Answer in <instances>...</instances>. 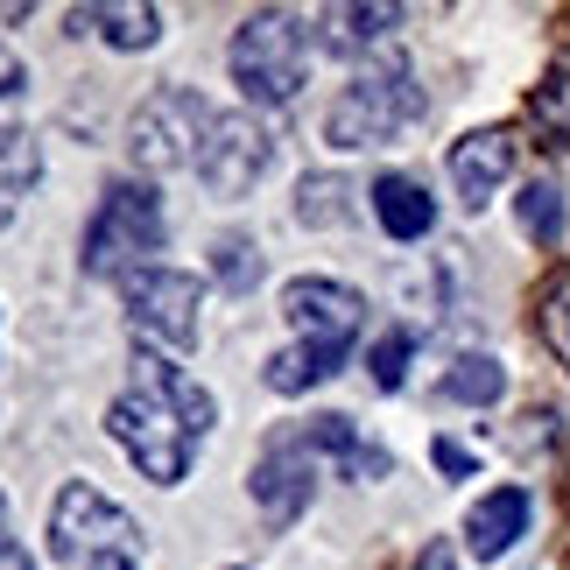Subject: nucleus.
Masks as SVG:
<instances>
[{
  "instance_id": "nucleus-1",
  "label": "nucleus",
  "mask_w": 570,
  "mask_h": 570,
  "mask_svg": "<svg viewBox=\"0 0 570 570\" xmlns=\"http://www.w3.org/2000/svg\"><path fill=\"white\" fill-rule=\"evenodd\" d=\"M423 120V85H415L409 57H366L353 85L324 114V141L332 148H387L394 135Z\"/></svg>"
},
{
  "instance_id": "nucleus-14",
  "label": "nucleus",
  "mask_w": 570,
  "mask_h": 570,
  "mask_svg": "<svg viewBox=\"0 0 570 570\" xmlns=\"http://www.w3.org/2000/svg\"><path fill=\"white\" fill-rule=\"evenodd\" d=\"M63 21H71V36H99L106 50H156L163 42V8H127V0H92Z\"/></svg>"
},
{
  "instance_id": "nucleus-17",
  "label": "nucleus",
  "mask_w": 570,
  "mask_h": 570,
  "mask_svg": "<svg viewBox=\"0 0 570 570\" xmlns=\"http://www.w3.org/2000/svg\"><path fill=\"white\" fill-rule=\"evenodd\" d=\"M42 184V148L29 127H0V226H14L21 197Z\"/></svg>"
},
{
  "instance_id": "nucleus-10",
  "label": "nucleus",
  "mask_w": 570,
  "mask_h": 570,
  "mask_svg": "<svg viewBox=\"0 0 570 570\" xmlns=\"http://www.w3.org/2000/svg\"><path fill=\"white\" fill-rule=\"evenodd\" d=\"M275 163V141L254 114H218L205 135V156H197V177H205L212 197H247Z\"/></svg>"
},
{
  "instance_id": "nucleus-16",
  "label": "nucleus",
  "mask_w": 570,
  "mask_h": 570,
  "mask_svg": "<svg viewBox=\"0 0 570 570\" xmlns=\"http://www.w3.org/2000/svg\"><path fill=\"white\" fill-rule=\"evenodd\" d=\"M366 205H374V218H381V233L387 239H423L430 226H436V205H430V190L415 184V177H374V190H366Z\"/></svg>"
},
{
  "instance_id": "nucleus-21",
  "label": "nucleus",
  "mask_w": 570,
  "mask_h": 570,
  "mask_svg": "<svg viewBox=\"0 0 570 570\" xmlns=\"http://www.w3.org/2000/svg\"><path fill=\"white\" fill-rule=\"evenodd\" d=\"M514 218H521V233H529L535 247H557L563 239V190L550 177H529L521 197H514Z\"/></svg>"
},
{
  "instance_id": "nucleus-29",
  "label": "nucleus",
  "mask_w": 570,
  "mask_h": 570,
  "mask_svg": "<svg viewBox=\"0 0 570 570\" xmlns=\"http://www.w3.org/2000/svg\"><path fill=\"white\" fill-rule=\"evenodd\" d=\"M415 570H458V550H451V542H423V557H415Z\"/></svg>"
},
{
  "instance_id": "nucleus-3",
  "label": "nucleus",
  "mask_w": 570,
  "mask_h": 570,
  "mask_svg": "<svg viewBox=\"0 0 570 570\" xmlns=\"http://www.w3.org/2000/svg\"><path fill=\"white\" fill-rule=\"evenodd\" d=\"M106 436H114V444L141 465V479H156V487H184L190 451H197V430H190V415L169 402L156 381L135 374V387L106 409Z\"/></svg>"
},
{
  "instance_id": "nucleus-2",
  "label": "nucleus",
  "mask_w": 570,
  "mask_h": 570,
  "mask_svg": "<svg viewBox=\"0 0 570 570\" xmlns=\"http://www.w3.org/2000/svg\"><path fill=\"white\" fill-rule=\"evenodd\" d=\"M226 63L254 106H289L303 92V78H311V36H303V21L289 8H254L233 29Z\"/></svg>"
},
{
  "instance_id": "nucleus-32",
  "label": "nucleus",
  "mask_w": 570,
  "mask_h": 570,
  "mask_svg": "<svg viewBox=\"0 0 570 570\" xmlns=\"http://www.w3.org/2000/svg\"><path fill=\"white\" fill-rule=\"evenodd\" d=\"M85 570H141V563H85Z\"/></svg>"
},
{
  "instance_id": "nucleus-5",
  "label": "nucleus",
  "mask_w": 570,
  "mask_h": 570,
  "mask_svg": "<svg viewBox=\"0 0 570 570\" xmlns=\"http://www.w3.org/2000/svg\"><path fill=\"white\" fill-rule=\"evenodd\" d=\"M50 550L71 570H85V563H135L141 529H135V514H120L99 487L71 479V487L57 493V508H50Z\"/></svg>"
},
{
  "instance_id": "nucleus-26",
  "label": "nucleus",
  "mask_w": 570,
  "mask_h": 570,
  "mask_svg": "<svg viewBox=\"0 0 570 570\" xmlns=\"http://www.w3.org/2000/svg\"><path fill=\"white\" fill-rule=\"evenodd\" d=\"M212 268H218V282H226V289H254V282H261V247H254V239H239V233H226V239H218V261H212Z\"/></svg>"
},
{
  "instance_id": "nucleus-30",
  "label": "nucleus",
  "mask_w": 570,
  "mask_h": 570,
  "mask_svg": "<svg viewBox=\"0 0 570 570\" xmlns=\"http://www.w3.org/2000/svg\"><path fill=\"white\" fill-rule=\"evenodd\" d=\"M0 570H36V563L21 557V550H8V557H0Z\"/></svg>"
},
{
  "instance_id": "nucleus-19",
  "label": "nucleus",
  "mask_w": 570,
  "mask_h": 570,
  "mask_svg": "<svg viewBox=\"0 0 570 570\" xmlns=\"http://www.w3.org/2000/svg\"><path fill=\"white\" fill-rule=\"evenodd\" d=\"M135 374H141V381H156V387L169 394V402H177V409L190 415V430H197V436L212 430V415H218V402H212V394H205V387H197V381L184 374L177 360H163V353H141V360H135Z\"/></svg>"
},
{
  "instance_id": "nucleus-28",
  "label": "nucleus",
  "mask_w": 570,
  "mask_h": 570,
  "mask_svg": "<svg viewBox=\"0 0 570 570\" xmlns=\"http://www.w3.org/2000/svg\"><path fill=\"white\" fill-rule=\"evenodd\" d=\"M21 85H29V71H21V57L0 42V106H14L21 99Z\"/></svg>"
},
{
  "instance_id": "nucleus-25",
  "label": "nucleus",
  "mask_w": 570,
  "mask_h": 570,
  "mask_svg": "<svg viewBox=\"0 0 570 570\" xmlns=\"http://www.w3.org/2000/svg\"><path fill=\"white\" fill-rule=\"evenodd\" d=\"M338 197H345L338 177H303V190H296V218H303V226H338V218H345Z\"/></svg>"
},
{
  "instance_id": "nucleus-8",
  "label": "nucleus",
  "mask_w": 570,
  "mask_h": 570,
  "mask_svg": "<svg viewBox=\"0 0 570 570\" xmlns=\"http://www.w3.org/2000/svg\"><path fill=\"white\" fill-rule=\"evenodd\" d=\"M282 317H289L296 345H324V353L353 360V345L366 332V296L332 282V275H296L289 289H282Z\"/></svg>"
},
{
  "instance_id": "nucleus-27",
  "label": "nucleus",
  "mask_w": 570,
  "mask_h": 570,
  "mask_svg": "<svg viewBox=\"0 0 570 570\" xmlns=\"http://www.w3.org/2000/svg\"><path fill=\"white\" fill-rule=\"evenodd\" d=\"M430 458H436V472H451V479H472V472H479V458H472L465 444H451V436H436Z\"/></svg>"
},
{
  "instance_id": "nucleus-23",
  "label": "nucleus",
  "mask_w": 570,
  "mask_h": 570,
  "mask_svg": "<svg viewBox=\"0 0 570 570\" xmlns=\"http://www.w3.org/2000/svg\"><path fill=\"white\" fill-rule=\"evenodd\" d=\"M542 338H550V353L570 366V268H557L550 289H542Z\"/></svg>"
},
{
  "instance_id": "nucleus-22",
  "label": "nucleus",
  "mask_w": 570,
  "mask_h": 570,
  "mask_svg": "<svg viewBox=\"0 0 570 570\" xmlns=\"http://www.w3.org/2000/svg\"><path fill=\"white\" fill-rule=\"evenodd\" d=\"M529 114H535L542 135H550L563 156H570V71H557V78L535 85V92H529Z\"/></svg>"
},
{
  "instance_id": "nucleus-11",
  "label": "nucleus",
  "mask_w": 570,
  "mask_h": 570,
  "mask_svg": "<svg viewBox=\"0 0 570 570\" xmlns=\"http://www.w3.org/2000/svg\"><path fill=\"white\" fill-rule=\"evenodd\" d=\"M508 177H514V135L508 127H472V135L451 141V184L465 197V212H487Z\"/></svg>"
},
{
  "instance_id": "nucleus-20",
  "label": "nucleus",
  "mask_w": 570,
  "mask_h": 570,
  "mask_svg": "<svg viewBox=\"0 0 570 570\" xmlns=\"http://www.w3.org/2000/svg\"><path fill=\"white\" fill-rule=\"evenodd\" d=\"M338 366H345V353H324V345H289V353L268 360V374H261V381H268L275 394H311V387L332 381Z\"/></svg>"
},
{
  "instance_id": "nucleus-18",
  "label": "nucleus",
  "mask_w": 570,
  "mask_h": 570,
  "mask_svg": "<svg viewBox=\"0 0 570 570\" xmlns=\"http://www.w3.org/2000/svg\"><path fill=\"white\" fill-rule=\"evenodd\" d=\"M508 394V366L493 353H458L451 374H444V402H465V409H493Z\"/></svg>"
},
{
  "instance_id": "nucleus-24",
  "label": "nucleus",
  "mask_w": 570,
  "mask_h": 570,
  "mask_svg": "<svg viewBox=\"0 0 570 570\" xmlns=\"http://www.w3.org/2000/svg\"><path fill=\"white\" fill-rule=\"evenodd\" d=\"M409 360H415V332H387L374 338V353H366V366H374V387H402L409 381Z\"/></svg>"
},
{
  "instance_id": "nucleus-15",
  "label": "nucleus",
  "mask_w": 570,
  "mask_h": 570,
  "mask_svg": "<svg viewBox=\"0 0 570 570\" xmlns=\"http://www.w3.org/2000/svg\"><path fill=\"white\" fill-rule=\"evenodd\" d=\"M317 21H324V50L360 57V50H374V42H387L402 29L409 8H394V0H345V8H324Z\"/></svg>"
},
{
  "instance_id": "nucleus-9",
  "label": "nucleus",
  "mask_w": 570,
  "mask_h": 570,
  "mask_svg": "<svg viewBox=\"0 0 570 570\" xmlns=\"http://www.w3.org/2000/svg\"><path fill=\"white\" fill-rule=\"evenodd\" d=\"M311 487H317V458L303 451L296 430H275L268 444H261L254 472H247V493H254V508L268 514V529H289V521L311 514Z\"/></svg>"
},
{
  "instance_id": "nucleus-7",
  "label": "nucleus",
  "mask_w": 570,
  "mask_h": 570,
  "mask_svg": "<svg viewBox=\"0 0 570 570\" xmlns=\"http://www.w3.org/2000/svg\"><path fill=\"white\" fill-rule=\"evenodd\" d=\"M197 303H205V289H197V275L184 268H148L127 282V332H135L141 345H156V353H190L197 345Z\"/></svg>"
},
{
  "instance_id": "nucleus-6",
  "label": "nucleus",
  "mask_w": 570,
  "mask_h": 570,
  "mask_svg": "<svg viewBox=\"0 0 570 570\" xmlns=\"http://www.w3.org/2000/svg\"><path fill=\"white\" fill-rule=\"evenodd\" d=\"M212 120L218 114L190 92V85H163V92L141 99L135 127H127V156H135L141 169H197Z\"/></svg>"
},
{
  "instance_id": "nucleus-4",
  "label": "nucleus",
  "mask_w": 570,
  "mask_h": 570,
  "mask_svg": "<svg viewBox=\"0 0 570 570\" xmlns=\"http://www.w3.org/2000/svg\"><path fill=\"white\" fill-rule=\"evenodd\" d=\"M148 254H163V197L148 184H114L99 197L92 226H85V275L99 282H135L148 275Z\"/></svg>"
},
{
  "instance_id": "nucleus-12",
  "label": "nucleus",
  "mask_w": 570,
  "mask_h": 570,
  "mask_svg": "<svg viewBox=\"0 0 570 570\" xmlns=\"http://www.w3.org/2000/svg\"><path fill=\"white\" fill-rule=\"evenodd\" d=\"M529 514H535L529 487H493V493H479L472 514H465V550H472L479 563H500L521 535H529Z\"/></svg>"
},
{
  "instance_id": "nucleus-13",
  "label": "nucleus",
  "mask_w": 570,
  "mask_h": 570,
  "mask_svg": "<svg viewBox=\"0 0 570 570\" xmlns=\"http://www.w3.org/2000/svg\"><path fill=\"white\" fill-rule=\"evenodd\" d=\"M296 436H303V451H311V458H332L338 479H360V487H374V479L394 472V458H387L381 444H366V436L345 423V415H311Z\"/></svg>"
},
{
  "instance_id": "nucleus-31",
  "label": "nucleus",
  "mask_w": 570,
  "mask_h": 570,
  "mask_svg": "<svg viewBox=\"0 0 570 570\" xmlns=\"http://www.w3.org/2000/svg\"><path fill=\"white\" fill-rule=\"evenodd\" d=\"M14 550V542H8V500H0V557H8Z\"/></svg>"
}]
</instances>
